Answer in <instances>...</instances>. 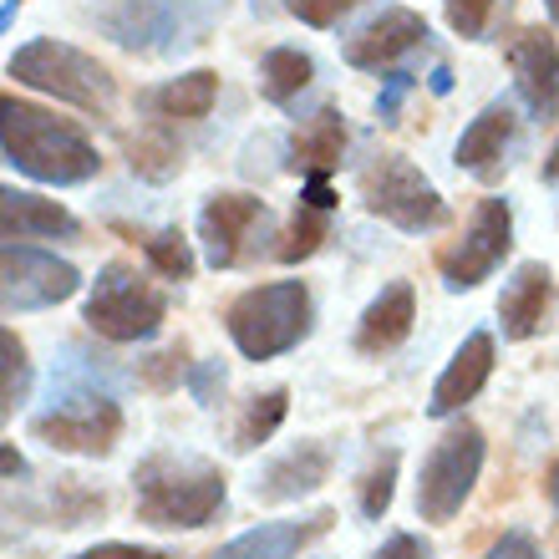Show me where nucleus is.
Listing matches in <instances>:
<instances>
[{
	"instance_id": "obj_23",
	"label": "nucleus",
	"mask_w": 559,
	"mask_h": 559,
	"mask_svg": "<svg viewBox=\"0 0 559 559\" xmlns=\"http://www.w3.org/2000/svg\"><path fill=\"white\" fill-rule=\"evenodd\" d=\"M341 147H346V122L341 112L321 107L310 122H300V133L290 138V168H306V174H331L341 163Z\"/></svg>"
},
{
	"instance_id": "obj_12",
	"label": "nucleus",
	"mask_w": 559,
	"mask_h": 559,
	"mask_svg": "<svg viewBox=\"0 0 559 559\" xmlns=\"http://www.w3.org/2000/svg\"><path fill=\"white\" fill-rule=\"evenodd\" d=\"M265 224H270L265 199H254V193H214L199 209V239L209 250V265L214 270L239 265L254 239L265 235Z\"/></svg>"
},
{
	"instance_id": "obj_10",
	"label": "nucleus",
	"mask_w": 559,
	"mask_h": 559,
	"mask_svg": "<svg viewBox=\"0 0 559 559\" xmlns=\"http://www.w3.org/2000/svg\"><path fill=\"white\" fill-rule=\"evenodd\" d=\"M509 250H514V209H509V199H478L463 239L442 254V285L448 290L484 285L509 260Z\"/></svg>"
},
{
	"instance_id": "obj_20",
	"label": "nucleus",
	"mask_w": 559,
	"mask_h": 559,
	"mask_svg": "<svg viewBox=\"0 0 559 559\" xmlns=\"http://www.w3.org/2000/svg\"><path fill=\"white\" fill-rule=\"evenodd\" d=\"M0 235L5 245H21V239H76L82 224L57 204V199H41V193H21V189H0Z\"/></svg>"
},
{
	"instance_id": "obj_38",
	"label": "nucleus",
	"mask_w": 559,
	"mask_h": 559,
	"mask_svg": "<svg viewBox=\"0 0 559 559\" xmlns=\"http://www.w3.org/2000/svg\"><path fill=\"white\" fill-rule=\"evenodd\" d=\"M76 559H168L163 549H143V545H92Z\"/></svg>"
},
{
	"instance_id": "obj_24",
	"label": "nucleus",
	"mask_w": 559,
	"mask_h": 559,
	"mask_svg": "<svg viewBox=\"0 0 559 559\" xmlns=\"http://www.w3.org/2000/svg\"><path fill=\"white\" fill-rule=\"evenodd\" d=\"M310 76H316V61H310L306 51H295V46H275V51L260 61V92H265V103H275V107L295 103V97L310 87Z\"/></svg>"
},
{
	"instance_id": "obj_8",
	"label": "nucleus",
	"mask_w": 559,
	"mask_h": 559,
	"mask_svg": "<svg viewBox=\"0 0 559 559\" xmlns=\"http://www.w3.org/2000/svg\"><path fill=\"white\" fill-rule=\"evenodd\" d=\"M356 189H361L367 214H377V219H386V224H397V229H407V235L438 229V224L448 219L442 193L423 178V168H413V163L397 158V153H377L371 163H361Z\"/></svg>"
},
{
	"instance_id": "obj_14",
	"label": "nucleus",
	"mask_w": 559,
	"mask_h": 559,
	"mask_svg": "<svg viewBox=\"0 0 559 559\" xmlns=\"http://www.w3.org/2000/svg\"><path fill=\"white\" fill-rule=\"evenodd\" d=\"M427 41V21L407 5H382V11L361 21V26L341 41V57L346 67H361V72H382V67H397L407 51Z\"/></svg>"
},
{
	"instance_id": "obj_16",
	"label": "nucleus",
	"mask_w": 559,
	"mask_h": 559,
	"mask_svg": "<svg viewBox=\"0 0 559 559\" xmlns=\"http://www.w3.org/2000/svg\"><path fill=\"white\" fill-rule=\"evenodd\" d=\"M336 468V453L325 442H295L290 453H280L260 478H254V499L260 503H290V499H306L316 488L331 478Z\"/></svg>"
},
{
	"instance_id": "obj_5",
	"label": "nucleus",
	"mask_w": 559,
	"mask_h": 559,
	"mask_svg": "<svg viewBox=\"0 0 559 559\" xmlns=\"http://www.w3.org/2000/svg\"><path fill=\"white\" fill-rule=\"evenodd\" d=\"M214 21V0H112L103 11V31L122 51L168 57L183 46L204 41Z\"/></svg>"
},
{
	"instance_id": "obj_7",
	"label": "nucleus",
	"mask_w": 559,
	"mask_h": 559,
	"mask_svg": "<svg viewBox=\"0 0 559 559\" xmlns=\"http://www.w3.org/2000/svg\"><path fill=\"white\" fill-rule=\"evenodd\" d=\"M82 321L107 341H147L158 336V325L168 321V295L133 265H103V275L92 280V295L82 306Z\"/></svg>"
},
{
	"instance_id": "obj_43",
	"label": "nucleus",
	"mask_w": 559,
	"mask_h": 559,
	"mask_svg": "<svg viewBox=\"0 0 559 559\" xmlns=\"http://www.w3.org/2000/svg\"><path fill=\"white\" fill-rule=\"evenodd\" d=\"M549 503H555V514H559V463H555V473H549Z\"/></svg>"
},
{
	"instance_id": "obj_19",
	"label": "nucleus",
	"mask_w": 559,
	"mask_h": 559,
	"mask_svg": "<svg viewBox=\"0 0 559 559\" xmlns=\"http://www.w3.org/2000/svg\"><path fill=\"white\" fill-rule=\"evenodd\" d=\"M509 143H514V112L503 103H493L463 128V138H457V147H453V163L463 174L493 183V178L503 174V163H509Z\"/></svg>"
},
{
	"instance_id": "obj_26",
	"label": "nucleus",
	"mask_w": 559,
	"mask_h": 559,
	"mask_svg": "<svg viewBox=\"0 0 559 559\" xmlns=\"http://www.w3.org/2000/svg\"><path fill=\"white\" fill-rule=\"evenodd\" d=\"M128 163H133V174L147 178V183H168L178 174V143L168 128H143L138 138H128Z\"/></svg>"
},
{
	"instance_id": "obj_17",
	"label": "nucleus",
	"mask_w": 559,
	"mask_h": 559,
	"mask_svg": "<svg viewBox=\"0 0 559 559\" xmlns=\"http://www.w3.org/2000/svg\"><path fill=\"white\" fill-rule=\"evenodd\" d=\"M488 377H493V336H488V331H473V336L453 352L448 371L438 377L432 397H427V413H432V417L463 413V407H468V402L484 392Z\"/></svg>"
},
{
	"instance_id": "obj_11",
	"label": "nucleus",
	"mask_w": 559,
	"mask_h": 559,
	"mask_svg": "<svg viewBox=\"0 0 559 559\" xmlns=\"http://www.w3.org/2000/svg\"><path fill=\"white\" fill-rule=\"evenodd\" d=\"M0 280H5V316L61 306V300H72L82 290L76 265H67V260H57L46 250H31V245H5Z\"/></svg>"
},
{
	"instance_id": "obj_9",
	"label": "nucleus",
	"mask_w": 559,
	"mask_h": 559,
	"mask_svg": "<svg viewBox=\"0 0 559 559\" xmlns=\"http://www.w3.org/2000/svg\"><path fill=\"white\" fill-rule=\"evenodd\" d=\"M478 473H484V432L473 423L448 427L438 448L423 457V478H417V514H423V524H448L468 503Z\"/></svg>"
},
{
	"instance_id": "obj_3",
	"label": "nucleus",
	"mask_w": 559,
	"mask_h": 559,
	"mask_svg": "<svg viewBox=\"0 0 559 559\" xmlns=\"http://www.w3.org/2000/svg\"><path fill=\"white\" fill-rule=\"evenodd\" d=\"M5 72H11L21 87H36L67 107H82L92 118H107L112 103H118V82H112V72H107L103 61L87 57V51H76V46H67V41H51V36L15 46L11 61H5Z\"/></svg>"
},
{
	"instance_id": "obj_2",
	"label": "nucleus",
	"mask_w": 559,
	"mask_h": 559,
	"mask_svg": "<svg viewBox=\"0 0 559 559\" xmlns=\"http://www.w3.org/2000/svg\"><path fill=\"white\" fill-rule=\"evenodd\" d=\"M133 503L147 530H204L224 509V473L189 453H153L133 473Z\"/></svg>"
},
{
	"instance_id": "obj_34",
	"label": "nucleus",
	"mask_w": 559,
	"mask_h": 559,
	"mask_svg": "<svg viewBox=\"0 0 559 559\" xmlns=\"http://www.w3.org/2000/svg\"><path fill=\"white\" fill-rule=\"evenodd\" d=\"M224 382H229V371H224V361H199V367H193V397L199 402H214L224 392Z\"/></svg>"
},
{
	"instance_id": "obj_36",
	"label": "nucleus",
	"mask_w": 559,
	"mask_h": 559,
	"mask_svg": "<svg viewBox=\"0 0 559 559\" xmlns=\"http://www.w3.org/2000/svg\"><path fill=\"white\" fill-rule=\"evenodd\" d=\"M484 559H545L539 555V545H534L530 534H503V539H493V549H488Z\"/></svg>"
},
{
	"instance_id": "obj_13",
	"label": "nucleus",
	"mask_w": 559,
	"mask_h": 559,
	"mask_svg": "<svg viewBox=\"0 0 559 559\" xmlns=\"http://www.w3.org/2000/svg\"><path fill=\"white\" fill-rule=\"evenodd\" d=\"M503 57L514 67V92L519 103L530 107V118L549 122L559 112V46L549 31L519 26L503 46Z\"/></svg>"
},
{
	"instance_id": "obj_37",
	"label": "nucleus",
	"mask_w": 559,
	"mask_h": 559,
	"mask_svg": "<svg viewBox=\"0 0 559 559\" xmlns=\"http://www.w3.org/2000/svg\"><path fill=\"white\" fill-rule=\"evenodd\" d=\"M371 559H432V549H427L417 534H392Z\"/></svg>"
},
{
	"instance_id": "obj_6",
	"label": "nucleus",
	"mask_w": 559,
	"mask_h": 559,
	"mask_svg": "<svg viewBox=\"0 0 559 559\" xmlns=\"http://www.w3.org/2000/svg\"><path fill=\"white\" fill-rule=\"evenodd\" d=\"M31 432L57 453L107 457L122 438V407L112 402V392L97 386H57L51 407L31 417Z\"/></svg>"
},
{
	"instance_id": "obj_42",
	"label": "nucleus",
	"mask_w": 559,
	"mask_h": 559,
	"mask_svg": "<svg viewBox=\"0 0 559 559\" xmlns=\"http://www.w3.org/2000/svg\"><path fill=\"white\" fill-rule=\"evenodd\" d=\"M453 87V76H448V67H438V72H432V92H448Z\"/></svg>"
},
{
	"instance_id": "obj_30",
	"label": "nucleus",
	"mask_w": 559,
	"mask_h": 559,
	"mask_svg": "<svg viewBox=\"0 0 559 559\" xmlns=\"http://www.w3.org/2000/svg\"><path fill=\"white\" fill-rule=\"evenodd\" d=\"M392 484H397V453L386 448V453H377V463L361 473V514L382 519L386 509H392Z\"/></svg>"
},
{
	"instance_id": "obj_33",
	"label": "nucleus",
	"mask_w": 559,
	"mask_h": 559,
	"mask_svg": "<svg viewBox=\"0 0 559 559\" xmlns=\"http://www.w3.org/2000/svg\"><path fill=\"white\" fill-rule=\"evenodd\" d=\"M138 377H143L147 386H158V392H168V386L183 377V346H174V352H158L147 356L143 367H138Z\"/></svg>"
},
{
	"instance_id": "obj_44",
	"label": "nucleus",
	"mask_w": 559,
	"mask_h": 559,
	"mask_svg": "<svg viewBox=\"0 0 559 559\" xmlns=\"http://www.w3.org/2000/svg\"><path fill=\"white\" fill-rule=\"evenodd\" d=\"M15 11H21V0H5V11H0V26H11Z\"/></svg>"
},
{
	"instance_id": "obj_15",
	"label": "nucleus",
	"mask_w": 559,
	"mask_h": 559,
	"mask_svg": "<svg viewBox=\"0 0 559 559\" xmlns=\"http://www.w3.org/2000/svg\"><path fill=\"white\" fill-rule=\"evenodd\" d=\"M336 524L331 509H316L310 519H275V524H254L239 539L219 545L209 559H295L306 545H316L325 530Z\"/></svg>"
},
{
	"instance_id": "obj_21",
	"label": "nucleus",
	"mask_w": 559,
	"mask_h": 559,
	"mask_svg": "<svg viewBox=\"0 0 559 559\" xmlns=\"http://www.w3.org/2000/svg\"><path fill=\"white\" fill-rule=\"evenodd\" d=\"M545 310H549V270L539 260H524L514 270V280L503 285V300H499V321H503V336L509 341H530L539 325H545Z\"/></svg>"
},
{
	"instance_id": "obj_40",
	"label": "nucleus",
	"mask_w": 559,
	"mask_h": 559,
	"mask_svg": "<svg viewBox=\"0 0 559 559\" xmlns=\"http://www.w3.org/2000/svg\"><path fill=\"white\" fill-rule=\"evenodd\" d=\"M15 473H26V463H21V453L5 442V478H15Z\"/></svg>"
},
{
	"instance_id": "obj_32",
	"label": "nucleus",
	"mask_w": 559,
	"mask_h": 559,
	"mask_svg": "<svg viewBox=\"0 0 559 559\" xmlns=\"http://www.w3.org/2000/svg\"><path fill=\"white\" fill-rule=\"evenodd\" d=\"M280 5H285L295 21H306V26L331 31L341 15H352L356 5H367V0H280Z\"/></svg>"
},
{
	"instance_id": "obj_28",
	"label": "nucleus",
	"mask_w": 559,
	"mask_h": 559,
	"mask_svg": "<svg viewBox=\"0 0 559 559\" xmlns=\"http://www.w3.org/2000/svg\"><path fill=\"white\" fill-rule=\"evenodd\" d=\"M147 260H153V270H158L163 280H189L193 275V250L189 239L178 235V229H158V235L143 239Z\"/></svg>"
},
{
	"instance_id": "obj_45",
	"label": "nucleus",
	"mask_w": 559,
	"mask_h": 559,
	"mask_svg": "<svg viewBox=\"0 0 559 559\" xmlns=\"http://www.w3.org/2000/svg\"><path fill=\"white\" fill-rule=\"evenodd\" d=\"M545 11H549V15H555V21H559V0H545Z\"/></svg>"
},
{
	"instance_id": "obj_4",
	"label": "nucleus",
	"mask_w": 559,
	"mask_h": 559,
	"mask_svg": "<svg viewBox=\"0 0 559 559\" xmlns=\"http://www.w3.org/2000/svg\"><path fill=\"white\" fill-rule=\"evenodd\" d=\"M224 325L245 361H275L310 336V290L300 280L254 285L224 310Z\"/></svg>"
},
{
	"instance_id": "obj_41",
	"label": "nucleus",
	"mask_w": 559,
	"mask_h": 559,
	"mask_svg": "<svg viewBox=\"0 0 559 559\" xmlns=\"http://www.w3.org/2000/svg\"><path fill=\"white\" fill-rule=\"evenodd\" d=\"M545 178H549V183H559V143L549 147V158H545Z\"/></svg>"
},
{
	"instance_id": "obj_31",
	"label": "nucleus",
	"mask_w": 559,
	"mask_h": 559,
	"mask_svg": "<svg viewBox=\"0 0 559 559\" xmlns=\"http://www.w3.org/2000/svg\"><path fill=\"white\" fill-rule=\"evenodd\" d=\"M442 11H448V26L463 41H484L493 31V15L503 11V0H442Z\"/></svg>"
},
{
	"instance_id": "obj_35",
	"label": "nucleus",
	"mask_w": 559,
	"mask_h": 559,
	"mask_svg": "<svg viewBox=\"0 0 559 559\" xmlns=\"http://www.w3.org/2000/svg\"><path fill=\"white\" fill-rule=\"evenodd\" d=\"M413 92V72H392L386 76V92L377 97V118L382 122H397V107H402V97Z\"/></svg>"
},
{
	"instance_id": "obj_27",
	"label": "nucleus",
	"mask_w": 559,
	"mask_h": 559,
	"mask_svg": "<svg viewBox=\"0 0 559 559\" xmlns=\"http://www.w3.org/2000/svg\"><path fill=\"white\" fill-rule=\"evenodd\" d=\"M321 239H331V209L300 204V209H295V219H290V229H285V239L275 245V260H280V265L310 260V254L321 250Z\"/></svg>"
},
{
	"instance_id": "obj_22",
	"label": "nucleus",
	"mask_w": 559,
	"mask_h": 559,
	"mask_svg": "<svg viewBox=\"0 0 559 559\" xmlns=\"http://www.w3.org/2000/svg\"><path fill=\"white\" fill-rule=\"evenodd\" d=\"M214 97H219V72L199 67V72H183V76H174V82L153 87L143 103L168 122H199V118H209Z\"/></svg>"
},
{
	"instance_id": "obj_1",
	"label": "nucleus",
	"mask_w": 559,
	"mask_h": 559,
	"mask_svg": "<svg viewBox=\"0 0 559 559\" xmlns=\"http://www.w3.org/2000/svg\"><path fill=\"white\" fill-rule=\"evenodd\" d=\"M0 118H5L0 147H5V163H11L15 174L36 178V183L72 189V183L97 178V168H103L87 133L72 128V122L51 118V112H41V107L21 103V97H0Z\"/></svg>"
},
{
	"instance_id": "obj_25",
	"label": "nucleus",
	"mask_w": 559,
	"mask_h": 559,
	"mask_svg": "<svg viewBox=\"0 0 559 559\" xmlns=\"http://www.w3.org/2000/svg\"><path fill=\"white\" fill-rule=\"evenodd\" d=\"M285 413H290V392H285V386H270V392L250 397L235 423V442H229V448H235V453H254L260 442L275 438V427L285 423Z\"/></svg>"
},
{
	"instance_id": "obj_29",
	"label": "nucleus",
	"mask_w": 559,
	"mask_h": 559,
	"mask_svg": "<svg viewBox=\"0 0 559 559\" xmlns=\"http://www.w3.org/2000/svg\"><path fill=\"white\" fill-rule=\"evenodd\" d=\"M0 352H5V377H0V413L11 417L31 392V361H26V346L15 341V331L0 336Z\"/></svg>"
},
{
	"instance_id": "obj_39",
	"label": "nucleus",
	"mask_w": 559,
	"mask_h": 559,
	"mask_svg": "<svg viewBox=\"0 0 559 559\" xmlns=\"http://www.w3.org/2000/svg\"><path fill=\"white\" fill-rule=\"evenodd\" d=\"M306 204L310 209H336V189L325 183V174H306Z\"/></svg>"
},
{
	"instance_id": "obj_18",
	"label": "nucleus",
	"mask_w": 559,
	"mask_h": 559,
	"mask_svg": "<svg viewBox=\"0 0 559 559\" xmlns=\"http://www.w3.org/2000/svg\"><path fill=\"white\" fill-rule=\"evenodd\" d=\"M413 321H417V295L407 280H392L356 321V352L361 356H386L397 352L402 341L413 336Z\"/></svg>"
}]
</instances>
